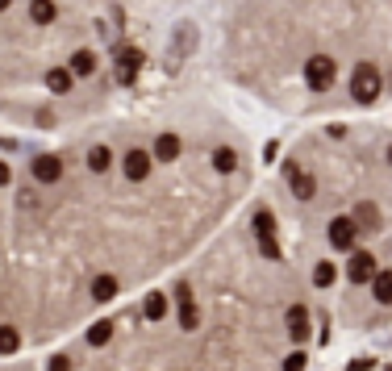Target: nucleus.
I'll return each mask as SVG.
<instances>
[{
  "label": "nucleus",
  "mask_w": 392,
  "mask_h": 371,
  "mask_svg": "<svg viewBox=\"0 0 392 371\" xmlns=\"http://www.w3.org/2000/svg\"><path fill=\"white\" fill-rule=\"evenodd\" d=\"M259 180L263 158L221 117L0 121V363L176 272Z\"/></svg>",
  "instance_id": "nucleus-1"
},
{
  "label": "nucleus",
  "mask_w": 392,
  "mask_h": 371,
  "mask_svg": "<svg viewBox=\"0 0 392 371\" xmlns=\"http://www.w3.org/2000/svg\"><path fill=\"white\" fill-rule=\"evenodd\" d=\"M338 346L275 208L255 196L188 263L42 355V371H321Z\"/></svg>",
  "instance_id": "nucleus-2"
},
{
  "label": "nucleus",
  "mask_w": 392,
  "mask_h": 371,
  "mask_svg": "<svg viewBox=\"0 0 392 371\" xmlns=\"http://www.w3.org/2000/svg\"><path fill=\"white\" fill-rule=\"evenodd\" d=\"M259 192L275 208L334 338L392 330V125L321 117L271 158Z\"/></svg>",
  "instance_id": "nucleus-3"
},
{
  "label": "nucleus",
  "mask_w": 392,
  "mask_h": 371,
  "mask_svg": "<svg viewBox=\"0 0 392 371\" xmlns=\"http://www.w3.org/2000/svg\"><path fill=\"white\" fill-rule=\"evenodd\" d=\"M343 371H392V350H384V355H351V363Z\"/></svg>",
  "instance_id": "nucleus-4"
},
{
  "label": "nucleus",
  "mask_w": 392,
  "mask_h": 371,
  "mask_svg": "<svg viewBox=\"0 0 392 371\" xmlns=\"http://www.w3.org/2000/svg\"><path fill=\"white\" fill-rule=\"evenodd\" d=\"M0 371H42V355H25V359H9V363H0Z\"/></svg>",
  "instance_id": "nucleus-5"
}]
</instances>
